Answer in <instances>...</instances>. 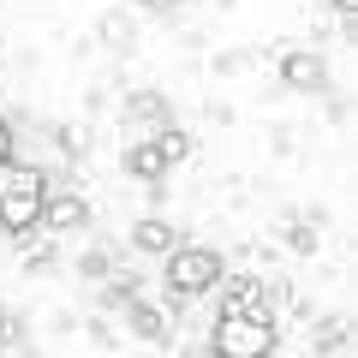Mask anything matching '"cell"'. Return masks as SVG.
I'll list each match as a JSON object with an SVG mask.
<instances>
[{
	"label": "cell",
	"mask_w": 358,
	"mask_h": 358,
	"mask_svg": "<svg viewBox=\"0 0 358 358\" xmlns=\"http://www.w3.org/2000/svg\"><path fill=\"white\" fill-rule=\"evenodd\" d=\"M275 341H281V322H275L268 305H221L209 352L215 358H268Z\"/></svg>",
	"instance_id": "6da1fadb"
},
{
	"label": "cell",
	"mask_w": 358,
	"mask_h": 358,
	"mask_svg": "<svg viewBox=\"0 0 358 358\" xmlns=\"http://www.w3.org/2000/svg\"><path fill=\"white\" fill-rule=\"evenodd\" d=\"M42 203H48V173L24 162H0V227L24 239L42 227Z\"/></svg>",
	"instance_id": "7a4b0ae2"
},
{
	"label": "cell",
	"mask_w": 358,
	"mask_h": 358,
	"mask_svg": "<svg viewBox=\"0 0 358 358\" xmlns=\"http://www.w3.org/2000/svg\"><path fill=\"white\" fill-rule=\"evenodd\" d=\"M162 281H167L173 299H203V293H215V287L227 281V263H221V251H209V245H173Z\"/></svg>",
	"instance_id": "3957f363"
},
{
	"label": "cell",
	"mask_w": 358,
	"mask_h": 358,
	"mask_svg": "<svg viewBox=\"0 0 358 358\" xmlns=\"http://www.w3.org/2000/svg\"><path fill=\"white\" fill-rule=\"evenodd\" d=\"M281 84H287V90H305V96L329 90V66H322V54H310V48H293V54L281 60Z\"/></svg>",
	"instance_id": "277c9868"
},
{
	"label": "cell",
	"mask_w": 358,
	"mask_h": 358,
	"mask_svg": "<svg viewBox=\"0 0 358 358\" xmlns=\"http://www.w3.org/2000/svg\"><path fill=\"white\" fill-rule=\"evenodd\" d=\"M42 227H48V233H84L90 227V203L78 192H60V197L48 192V203H42Z\"/></svg>",
	"instance_id": "5b68a950"
},
{
	"label": "cell",
	"mask_w": 358,
	"mask_h": 358,
	"mask_svg": "<svg viewBox=\"0 0 358 358\" xmlns=\"http://www.w3.org/2000/svg\"><path fill=\"white\" fill-rule=\"evenodd\" d=\"M126 322H131L138 341H167V334H173V317H167L162 305H150V299H138V293L126 299Z\"/></svg>",
	"instance_id": "8992f818"
},
{
	"label": "cell",
	"mask_w": 358,
	"mask_h": 358,
	"mask_svg": "<svg viewBox=\"0 0 358 358\" xmlns=\"http://www.w3.org/2000/svg\"><path fill=\"white\" fill-rule=\"evenodd\" d=\"M131 245H138V251H173V245H179V233L167 227L162 215H150V221H138V233H131Z\"/></svg>",
	"instance_id": "52a82bcc"
},
{
	"label": "cell",
	"mask_w": 358,
	"mask_h": 358,
	"mask_svg": "<svg viewBox=\"0 0 358 358\" xmlns=\"http://www.w3.org/2000/svg\"><path fill=\"white\" fill-rule=\"evenodd\" d=\"M126 173H138V179H162V173H167V162H162V150H155V138L138 143V150L126 155Z\"/></svg>",
	"instance_id": "ba28073f"
},
{
	"label": "cell",
	"mask_w": 358,
	"mask_h": 358,
	"mask_svg": "<svg viewBox=\"0 0 358 358\" xmlns=\"http://www.w3.org/2000/svg\"><path fill=\"white\" fill-rule=\"evenodd\" d=\"M126 114H131V120H150L155 131L167 126V102H162V96H150V90H143V96H131V108H126Z\"/></svg>",
	"instance_id": "9c48e42d"
},
{
	"label": "cell",
	"mask_w": 358,
	"mask_h": 358,
	"mask_svg": "<svg viewBox=\"0 0 358 358\" xmlns=\"http://www.w3.org/2000/svg\"><path fill=\"white\" fill-rule=\"evenodd\" d=\"M155 150H162V162L173 167V162H185V150H192V138H185V131H173V126H162V131H155Z\"/></svg>",
	"instance_id": "30bf717a"
},
{
	"label": "cell",
	"mask_w": 358,
	"mask_h": 358,
	"mask_svg": "<svg viewBox=\"0 0 358 358\" xmlns=\"http://www.w3.org/2000/svg\"><path fill=\"white\" fill-rule=\"evenodd\" d=\"M227 305H268V299H263V287H257V281H233L227 287Z\"/></svg>",
	"instance_id": "8fae6325"
},
{
	"label": "cell",
	"mask_w": 358,
	"mask_h": 358,
	"mask_svg": "<svg viewBox=\"0 0 358 358\" xmlns=\"http://www.w3.org/2000/svg\"><path fill=\"white\" fill-rule=\"evenodd\" d=\"M13 150H18V131L0 120V162H13Z\"/></svg>",
	"instance_id": "7c38bea8"
},
{
	"label": "cell",
	"mask_w": 358,
	"mask_h": 358,
	"mask_svg": "<svg viewBox=\"0 0 358 358\" xmlns=\"http://www.w3.org/2000/svg\"><path fill=\"white\" fill-rule=\"evenodd\" d=\"M84 275H90V281H102V275H108V257L90 251V257H84Z\"/></svg>",
	"instance_id": "4fadbf2b"
},
{
	"label": "cell",
	"mask_w": 358,
	"mask_h": 358,
	"mask_svg": "<svg viewBox=\"0 0 358 358\" xmlns=\"http://www.w3.org/2000/svg\"><path fill=\"white\" fill-rule=\"evenodd\" d=\"M334 6H341V13H346V18H352V13H358V0H334Z\"/></svg>",
	"instance_id": "5bb4252c"
},
{
	"label": "cell",
	"mask_w": 358,
	"mask_h": 358,
	"mask_svg": "<svg viewBox=\"0 0 358 358\" xmlns=\"http://www.w3.org/2000/svg\"><path fill=\"white\" fill-rule=\"evenodd\" d=\"M143 6H173V0H143Z\"/></svg>",
	"instance_id": "9a60e30c"
},
{
	"label": "cell",
	"mask_w": 358,
	"mask_h": 358,
	"mask_svg": "<svg viewBox=\"0 0 358 358\" xmlns=\"http://www.w3.org/2000/svg\"><path fill=\"white\" fill-rule=\"evenodd\" d=\"M0 334H6V310H0Z\"/></svg>",
	"instance_id": "2e32d148"
}]
</instances>
